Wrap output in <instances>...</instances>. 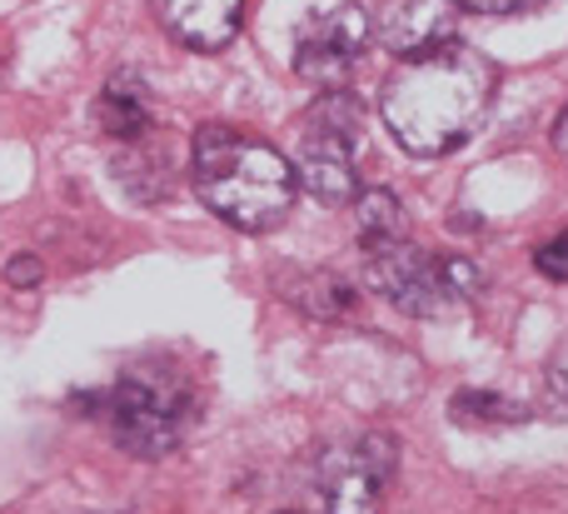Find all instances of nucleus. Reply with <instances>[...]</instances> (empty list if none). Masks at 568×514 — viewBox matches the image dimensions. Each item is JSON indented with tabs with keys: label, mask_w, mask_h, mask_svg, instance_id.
I'll list each match as a JSON object with an SVG mask.
<instances>
[{
	"label": "nucleus",
	"mask_w": 568,
	"mask_h": 514,
	"mask_svg": "<svg viewBox=\"0 0 568 514\" xmlns=\"http://www.w3.org/2000/svg\"><path fill=\"white\" fill-rule=\"evenodd\" d=\"M369 36L374 26L364 16V6L344 0V6L304 20L300 40H294V70H300V80H310L320 90H344V80L354 75L364 46H369Z\"/></svg>",
	"instance_id": "nucleus-6"
},
{
	"label": "nucleus",
	"mask_w": 568,
	"mask_h": 514,
	"mask_svg": "<svg viewBox=\"0 0 568 514\" xmlns=\"http://www.w3.org/2000/svg\"><path fill=\"white\" fill-rule=\"evenodd\" d=\"M539 0H459V10H479V16H519V10H534Z\"/></svg>",
	"instance_id": "nucleus-16"
},
{
	"label": "nucleus",
	"mask_w": 568,
	"mask_h": 514,
	"mask_svg": "<svg viewBox=\"0 0 568 514\" xmlns=\"http://www.w3.org/2000/svg\"><path fill=\"white\" fill-rule=\"evenodd\" d=\"M354 230H359L364 250H384V245L409 240V215H404L394 190H364V195L354 200Z\"/></svg>",
	"instance_id": "nucleus-11"
},
{
	"label": "nucleus",
	"mask_w": 568,
	"mask_h": 514,
	"mask_svg": "<svg viewBox=\"0 0 568 514\" xmlns=\"http://www.w3.org/2000/svg\"><path fill=\"white\" fill-rule=\"evenodd\" d=\"M95 125L115 140H145L155 130V105H150V90L135 70H120L105 80L95 100Z\"/></svg>",
	"instance_id": "nucleus-10"
},
{
	"label": "nucleus",
	"mask_w": 568,
	"mask_h": 514,
	"mask_svg": "<svg viewBox=\"0 0 568 514\" xmlns=\"http://www.w3.org/2000/svg\"><path fill=\"white\" fill-rule=\"evenodd\" d=\"M499 90V70L484 50L439 46L419 60H399L379 90V115L409 155H449L484 125Z\"/></svg>",
	"instance_id": "nucleus-1"
},
{
	"label": "nucleus",
	"mask_w": 568,
	"mask_h": 514,
	"mask_svg": "<svg viewBox=\"0 0 568 514\" xmlns=\"http://www.w3.org/2000/svg\"><path fill=\"white\" fill-rule=\"evenodd\" d=\"M364 275L369 285L389 300L394 310L404 315H439L449 305V280H444V260L424 255L419 245L399 240V245H384V250H364Z\"/></svg>",
	"instance_id": "nucleus-7"
},
{
	"label": "nucleus",
	"mask_w": 568,
	"mask_h": 514,
	"mask_svg": "<svg viewBox=\"0 0 568 514\" xmlns=\"http://www.w3.org/2000/svg\"><path fill=\"white\" fill-rule=\"evenodd\" d=\"M459 30V0H399L389 6L379 26V40L389 46V56L399 60H419L439 46H454Z\"/></svg>",
	"instance_id": "nucleus-8"
},
{
	"label": "nucleus",
	"mask_w": 568,
	"mask_h": 514,
	"mask_svg": "<svg viewBox=\"0 0 568 514\" xmlns=\"http://www.w3.org/2000/svg\"><path fill=\"white\" fill-rule=\"evenodd\" d=\"M310 290H314V295H304V310H310V315L339 320V315H349V310H354V290L344 285V280L320 275V280H310Z\"/></svg>",
	"instance_id": "nucleus-12"
},
{
	"label": "nucleus",
	"mask_w": 568,
	"mask_h": 514,
	"mask_svg": "<svg viewBox=\"0 0 568 514\" xmlns=\"http://www.w3.org/2000/svg\"><path fill=\"white\" fill-rule=\"evenodd\" d=\"M190 180L205 210H215L225 225L245 235L275 230L294 205V165L275 145L245 135L235 125H200L190 145Z\"/></svg>",
	"instance_id": "nucleus-2"
},
{
	"label": "nucleus",
	"mask_w": 568,
	"mask_h": 514,
	"mask_svg": "<svg viewBox=\"0 0 568 514\" xmlns=\"http://www.w3.org/2000/svg\"><path fill=\"white\" fill-rule=\"evenodd\" d=\"M454 415L459 420H524V410L499 395H484V390H464V395H454Z\"/></svg>",
	"instance_id": "nucleus-13"
},
{
	"label": "nucleus",
	"mask_w": 568,
	"mask_h": 514,
	"mask_svg": "<svg viewBox=\"0 0 568 514\" xmlns=\"http://www.w3.org/2000/svg\"><path fill=\"white\" fill-rule=\"evenodd\" d=\"M444 280H449V295L454 300L479 295V285H484L479 265H474V260H464V255H444Z\"/></svg>",
	"instance_id": "nucleus-14"
},
{
	"label": "nucleus",
	"mask_w": 568,
	"mask_h": 514,
	"mask_svg": "<svg viewBox=\"0 0 568 514\" xmlns=\"http://www.w3.org/2000/svg\"><path fill=\"white\" fill-rule=\"evenodd\" d=\"M80 405H100L95 415H105L110 435L135 460H160L185 440L190 395L165 375H125L100 395H80Z\"/></svg>",
	"instance_id": "nucleus-4"
},
{
	"label": "nucleus",
	"mask_w": 568,
	"mask_h": 514,
	"mask_svg": "<svg viewBox=\"0 0 568 514\" xmlns=\"http://www.w3.org/2000/svg\"><path fill=\"white\" fill-rule=\"evenodd\" d=\"M394 460H399L394 440L384 435H364V440H349V445L324 450L320 465H314L324 514H379Z\"/></svg>",
	"instance_id": "nucleus-5"
},
{
	"label": "nucleus",
	"mask_w": 568,
	"mask_h": 514,
	"mask_svg": "<svg viewBox=\"0 0 568 514\" xmlns=\"http://www.w3.org/2000/svg\"><path fill=\"white\" fill-rule=\"evenodd\" d=\"M6 280L16 290H30V285H40V260L36 255H20V260H10L6 265Z\"/></svg>",
	"instance_id": "nucleus-17"
},
{
	"label": "nucleus",
	"mask_w": 568,
	"mask_h": 514,
	"mask_svg": "<svg viewBox=\"0 0 568 514\" xmlns=\"http://www.w3.org/2000/svg\"><path fill=\"white\" fill-rule=\"evenodd\" d=\"M554 145H559V150H564V155H568V110H564V120H559V130H554Z\"/></svg>",
	"instance_id": "nucleus-19"
},
{
	"label": "nucleus",
	"mask_w": 568,
	"mask_h": 514,
	"mask_svg": "<svg viewBox=\"0 0 568 514\" xmlns=\"http://www.w3.org/2000/svg\"><path fill=\"white\" fill-rule=\"evenodd\" d=\"M549 380H554V390L568 400V335L559 340V350L549 355Z\"/></svg>",
	"instance_id": "nucleus-18"
},
{
	"label": "nucleus",
	"mask_w": 568,
	"mask_h": 514,
	"mask_svg": "<svg viewBox=\"0 0 568 514\" xmlns=\"http://www.w3.org/2000/svg\"><path fill=\"white\" fill-rule=\"evenodd\" d=\"M534 265H539V275H549V280H568V235L544 240V245L534 250Z\"/></svg>",
	"instance_id": "nucleus-15"
},
{
	"label": "nucleus",
	"mask_w": 568,
	"mask_h": 514,
	"mask_svg": "<svg viewBox=\"0 0 568 514\" xmlns=\"http://www.w3.org/2000/svg\"><path fill=\"white\" fill-rule=\"evenodd\" d=\"M160 26L190 50H225L245 26V0H150Z\"/></svg>",
	"instance_id": "nucleus-9"
},
{
	"label": "nucleus",
	"mask_w": 568,
	"mask_h": 514,
	"mask_svg": "<svg viewBox=\"0 0 568 514\" xmlns=\"http://www.w3.org/2000/svg\"><path fill=\"white\" fill-rule=\"evenodd\" d=\"M359 125L364 110L354 100V90H324L300 120L294 180L324 205L354 200V185H359Z\"/></svg>",
	"instance_id": "nucleus-3"
}]
</instances>
